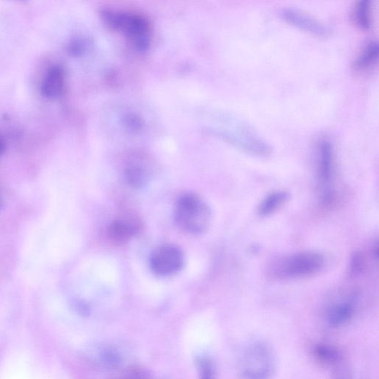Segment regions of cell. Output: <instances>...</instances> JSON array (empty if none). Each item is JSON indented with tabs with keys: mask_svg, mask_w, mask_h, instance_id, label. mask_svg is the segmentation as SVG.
Returning a JSON list of instances; mask_svg holds the SVG:
<instances>
[{
	"mask_svg": "<svg viewBox=\"0 0 379 379\" xmlns=\"http://www.w3.org/2000/svg\"><path fill=\"white\" fill-rule=\"evenodd\" d=\"M174 219L181 231L191 235H200L210 226L212 210L199 195L186 193L176 202Z\"/></svg>",
	"mask_w": 379,
	"mask_h": 379,
	"instance_id": "cell-1",
	"label": "cell"
},
{
	"mask_svg": "<svg viewBox=\"0 0 379 379\" xmlns=\"http://www.w3.org/2000/svg\"><path fill=\"white\" fill-rule=\"evenodd\" d=\"M243 379H270L275 371V358L271 347L263 342L249 345L240 361Z\"/></svg>",
	"mask_w": 379,
	"mask_h": 379,
	"instance_id": "cell-2",
	"label": "cell"
},
{
	"mask_svg": "<svg viewBox=\"0 0 379 379\" xmlns=\"http://www.w3.org/2000/svg\"><path fill=\"white\" fill-rule=\"evenodd\" d=\"M316 171L319 200L323 206H330L334 200V151L326 136L319 139L316 144Z\"/></svg>",
	"mask_w": 379,
	"mask_h": 379,
	"instance_id": "cell-3",
	"label": "cell"
},
{
	"mask_svg": "<svg viewBox=\"0 0 379 379\" xmlns=\"http://www.w3.org/2000/svg\"><path fill=\"white\" fill-rule=\"evenodd\" d=\"M326 263L319 252L303 251L277 262L273 268L276 276L283 278H299L319 272Z\"/></svg>",
	"mask_w": 379,
	"mask_h": 379,
	"instance_id": "cell-4",
	"label": "cell"
},
{
	"mask_svg": "<svg viewBox=\"0 0 379 379\" xmlns=\"http://www.w3.org/2000/svg\"><path fill=\"white\" fill-rule=\"evenodd\" d=\"M185 264L181 250L174 245L167 244L152 252L150 265L152 271L160 276H169L179 273Z\"/></svg>",
	"mask_w": 379,
	"mask_h": 379,
	"instance_id": "cell-5",
	"label": "cell"
},
{
	"mask_svg": "<svg viewBox=\"0 0 379 379\" xmlns=\"http://www.w3.org/2000/svg\"><path fill=\"white\" fill-rule=\"evenodd\" d=\"M107 19L110 25L131 37L139 46H146L148 25L145 20L134 15L115 13H108Z\"/></svg>",
	"mask_w": 379,
	"mask_h": 379,
	"instance_id": "cell-6",
	"label": "cell"
},
{
	"mask_svg": "<svg viewBox=\"0 0 379 379\" xmlns=\"http://www.w3.org/2000/svg\"><path fill=\"white\" fill-rule=\"evenodd\" d=\"M282 15L290 23L309 32L321 36L330 33V29L327 25L300 9L285 8L283 10Z\"/></svg>",
	"mask_w": 379,
	"mask_h": 379,
	"instance_id": "cell-7",
	"label": "cell"
},
{
	"mask_svg": "<svg viewBox=\"0 0 379 379\" xmlns=\"http://www.w3.org/2000/svg\"><path fill=\"white\" fill-rule=\"evenodd\" d=\"M139 230V224L135 220L120 219L110 224L108 235L112 242L122 245L130 241Z\"/></svg>",
	"mask_w": 379,
	"mask_h": 379,
	"instance_id": "cell-8",
	"label": "cell"
},
{
	"mask_svg": "<svg viewBox=\"0 0 379 379\" xmlns=\"http://www.w3.org/2000/svg\"><path fill=\"white\" fill-rule=\"evenodd\" d=\"M65 86V72L58 65L51 66L47 71L41 85V92L47 98L59 96Z\"/></svg>",
	"mask_w": 379,
	"mask_h": 379,
	"instance_id": "cell-9",
	"label": "cell"
},
{
	"mask_svg": "<svg viewBox=\"0 0 379 379\" xmlns=\"http://www.w3.org/2000/svg\"><path fill=\"white\" fill-rule=\"evenodd\" d=\"M355 307V300L352 298L332 306L328 314V321L330 326L340 327L345 324L353 316Z\"/></svg>",
	"mask_w": 379,
	"mask_h": 379,
	"instance_id": "cell-10",
	"label": "cell"
},
{
	"mask_svg": "<svg viewBox=\"0 0 379 379\" xmlns=\"http://www.w3.org/2000/svg\"><path fill=\"white\" fill-rule=\"evenodd\" d=\"M290 193L285 191H278L269 194L260 203L258 214L262 217H269L283 206L290 200Z\"/></svg>",
	"mask_w": 379,
	"mask_h": 379,
	"instance_id": "cell-11",
	"label": "cell"
},
{
	"mask_svg": "<svg viewBox=\"0 0 379 379\" xmlns=\"http://www.w3.org/2000/svg\"><path fill=\"white\" fill-rule=\"evenodd\" d=\"M378 46L376 40L370 41L361 50L356 60L355 66L357 69L364 70L372 66L377 60Z\"/></svg>",
	"mask_w": 379,
	"mask_h": 379,
	"instance_id": "cell-12",
	"label": "cell"
},
{
	"mask_svg": "<svg viewBox=\"0 0 379 379\" xmlns=\"http://www.w3.org/2000/svg\"><path fill=\"white\" fill-rule=\"evenodd\" d=\"M126 181L133 188H142L147 185L149 181V174L143 167L137 165L130 166L124 173Z\"/></svg>",
	"mask_w": 379,
	"mask_h": 379,
	"instance_id": "cell-13",
	"label": "cell"
},
{
	"mask_svg": "<svg viewBox=\"0 0 379 379\" xmlns=\"http://www.w3.org/2000/svg\"><path fill=\"white\" fill-rule=\"evenodd\" d=\"M354 19L356 24L364 30L369 29L371 23V2L369 0H360L354 8Z\"/></svg>",
	"mask_w": 379,
	"mask_h": 379,
	"instance_id": "cell-14",
	"label": "cell"
},
{
	"mask_svg": "<svg viewBox=\"0 0 379 379\" xmlns=\"http://www.w3.org/2000/svg\"><path fill=\"white\" fill-rule=\"evenodd\" d=\"M98 362L103 366L108 368H116L121 361V358L117 351L110 347H103L99 349L97 356Z\"/></svg>",
	"mask_w": 379,
	"mask_h": 379,
	"instance_id": "cell-15",
	"label": "cell"
},
{
	"mask_svg": "<svg viewBox=\"0 0 379 379\" xmlns=\"http://www.w3.org/2000/svg\"><path fill=\"white\" fill-rule=\"evenodd\" d=\"M315 353L320 360L325 362L331 363L335 361L339 357V354L335 349L324 345L316 346Z\"/></svg>",
	"mask_w": 379,
	"mask_h": 379,
	"instance_id": "cell-16",
	"label": "cell"
},
{
	"mask_svg": "<svg viewBox=\"0 0 379 379\" xmlns=\"http://www.w3.org/2000/svg\"><path fill=\"white\" fill-rule=\"evenodd\" d=\"M200 373V379H214L215 371L214 364L208 357H200L198 360Z\"/></svg>",
	"mask_w": 379,
	"mask_h": 379,
	"instance_id": "cell-17",
	"label": "cell"
},
{
	"mask_svg": "<svg viewBox=\"0 0 379 379\" xmlns=\"http://www.w3.org/2000/svg\"><path fill=\"white\" fill-rule=\"evenodd\" d=\"M365 262L363 256L360 252H356L351 257L350 265H349V275L351 276H356L361 274L364 269Z\"/></svg>",
	"mask_w": 379,
	"mask_h": 379,
	"instance_id": "cell-18",
	"label": "cell"
},
{
	"mask_svg": "<svg viewBox=\"0 0 379 379\" xmlns=\"http://www.w3.org/2000/svg\"><path fill=\"white\" fill-rule=\"evenodd\" d=\"M123 379H153V378L143 373H133L132 375L128 377H126Z\"/></svg>",
	"mask_w": 379,
	"mask_h": 379,
	"instance_id": "cell-19",
	"label": "cell"
},
{
	"mask_svg": "<svg viewBox=\"0 0 379 379\" xmlns=\"http://www.w3.org/2000/svg\"><path fill=\"white\" fill-rule=\"evenodd\" d=\"M6 148V146L4 141H2L1 139H0V154H2Z\"/></svg>",
	"mask_w": 379,
	"mask_h": 379,
	"instance_id": "cell-20",
	"label": "cell"
},
{
	"mask_svg": "<svg viewBox=\"0 0 379 379\" xmlns=\"http://www.w3.org/2000/svg\"><path fill=\"white\" fill-rule=\"evenodd\" d=\"M0 205H1V198H0Z\"/></svg>",
	"mask_w": 379,
	"mask_h": 379,
	"instance_id": "cell-21",
	"label": "cell"
}]
</instances>
